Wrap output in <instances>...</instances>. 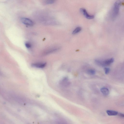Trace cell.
Returning <instances> with one entry per match:
<instances>
[{"instance_id": "9a60e30c", "label": "cell", "mask_w": 124, "mask_h": 124, "mask_svg": "<svg viewBox=\"0 0 124 124\" xmlns=\"http://www.w3.org/2000/svg\"><path fill=\"white\" fill-rule=\"evenodd\" d=\"M57 124H67L64 121L60 120L57 122Z\"/></svg>"}, {"instance_id": "30bf717a", "label": "cell", "mask_w": 124, "mask_h": 124, "mask_svg": "<svg viewBox=\"0 0 124 124\" xmlns=\"http://www.w3.org/2000/svg\"><path fill=\"white\" fill-rule=\"evenodd\" d=\"M82 30V29L81 27H77L73 31L72 34H77L80 32Z\"/></svg>"}, {"instance_id": "52a82bcc", "label": "cell", "mask_w": 124, "mask_h": 124, "mask_svg": "<svg viewBox=\"0 0 124 124\" xmlns=\"http://www.w3.org/2000/svg\"><path fill=\"white\" fill-rule=\"evenodd\" d=\"M58 49V48H53L49 49L44 52L43 53V54L44 55H48L57 51Z\"/></svg>"}, {"instance_id": "277c9868", "label": "cell", "mask_w": 124, "mask_h": 124, "mask_svg": "<svg viewBox=\"0 0 124 124\" xmlns=\"http://www.w3.org/2000/svg\"><path fill=\"white\" fill-rule=\"evenodd\" d=\"M21 20L23 24L26 25L31 26L33 25V22L32 20L25 18H22Z\"/></svg>"}, {"instance_id": "6da1fadb", "label": "cell", "mask_w": 124, "mask_h": 124, "mask_svg": "<svg viewBox=\"0 0 124 124\" xmlns=\"http://www.w3.org/2000/svg\"><path fill=\"white\" fill-rule=\"evenodd\" d=\"M120 3L119 2H116L114 4L112 13V18L113 19L116 18L119 12Z\"/></svg>"}, {"instance_id": "2e32d148", "label": "cell", "mask_w": 124, "mask_h": 124, "mask_svg": "<svg viewBox=\"0 0 124 124\" xmlns=\"http://www.w3.org/2000/svg\"><path fill=\"white\" fill-rule=\"evenodd\" d=\"M120 116L122 117H124V115L122 114H120Z\"/></svg>"}, {"instance_id": "5b68a950", "label": "cell", "mask_w": 124, "mask_h": 124, "mask_svg": "<svg viewBox=\"0 0 124 124\" xmlns=\"http://www.w3.org/2000/svg\"><path fill=\"white\" fill-rule=\"evenodd\" d=\"M68 79L67 77H65L61 80L59 84L62 86L66 87L69 84Z\"/></svg>"}, {"instance_id": "8fae6325", "label": "cell", "mask_w": 124, "mask_h": 124, "mask_svg": "<svg viewBox=\"0 0 124 124\" xmlns=\"http://www.w3.org/2000/svg\"><path fill=\"white\" fill-rule=\"evenodd\" d=\"M87 73L88 74L91 75H94L95 73V70L93 69H90L87 71Z\"/></svg>"}, {"instance_id": "7c38bea8", "label": "cell", "mask_w": 124, "mask_h": 124, "mask_svg": "<svg viewBox=\"0 0 124 124\" xmlns=\"http://www.w3.org/2000/svg\"><path fill=\"white\" fill-rule=\"evenodd\" d=\"M25 45L27 48L29 49L31 47V45L30 43L29 42H26L25 43Z\"/></svg>"}, {"instance_id": "3957f363", "label": "cell", "mask_w": 124, "mask_h": 124, "mask_svg": "<svg viewBox=\"0 0 124 124\" xmlns=\"http://www.w3.org/2000/svg\"><path fill=\"white\" fill-rule=\"evenodd\" d=\"M80 11L81 12L87 19H92L94 18V16L90 15L88 14L85 9L83 8H81L80 9Z\"/></svg>"}, {"instance_id": "4fadbf2b", "label": "cell", "mask_w": 124, "mask_h": 124, "mask_svg": "<svg viewBox=\"0 0 124 124\" xmlns=\"http://www.w3.org/2000/svg\"><path fill=\"white\" fill-rule=\"evenodd\" d=\"M105 73L106 74H107L109 73L110 71V69L109 68L105 67L104 69Z\"/></svg>"}, {"instance_id": "7a4b0ae2", "label": "cell", "mask_w": 124, "mask_h": 124, "mask_svg": "<svg viewBox=\"0 0 124 124\" xmlns=\"http://www.w3.org/2000/svg\"><path fill=\"white\" fill-rule=\"evenodd\" d=\"M114 61V59L112 58L103 61L96 60L95 62L97 65L104 67L110 65Z\"/></svg>"}, {"instance_id": "8992f818", "label": "cell", "mask_w": 124, "mask_h": 124, "mask_svg": "<svg viewBox=\"0 0 124 124\" xmlns=\"http://www.w3.org/2000/svg\"><path fill=\"white\" fill-rule=\"evenodd\" d=\"M46 64V63L39 62L33 64L32 66L35 68H43L45 67Z\"/></svg>"}, {"instance_id": "5bb4252c", "label": "cell", "mask_w": 124, "mask_h": 124, "mask_svg": "<svg viewBox=\"0 0 124 124\" xmlns=\"http://www.w3.org/2000/svg\"><path fill=\"white\" fill-rule=\"evenodd\" d=\"M54 1L50 0H47L46 1V3L47 4H52L54 3Z\"/></svg>"}, {"instance_id": "ba28073f", "label": "cell", "mask_w": 124, "mask_h": 124, "mask_svg": "<svg viewBox=\"0 0 124 124\" xmlns=\"http://www.w3.org/2000/svg\"><path fill=\"white\" fill-rule=\"evenodd\" d=\"M100 90L103 94L105 95H108L109 94V91L108 88H102Z\"/></svg>"}, {"instance_id": "9c48e42d", "label": "cell", "mask_w": 124, "mask_h": 124, "mask_svg": "<svg viewBox=\"0 0 124 124\" xmlns=\"http://www.w3.org/2000/svg\"><path fill=\"white\" fill-rule=\"evenodd\" d=\"M107 113L109 116H116L118 114L117 112L111 110H107Z\"/></svg>"}]
</instances>
